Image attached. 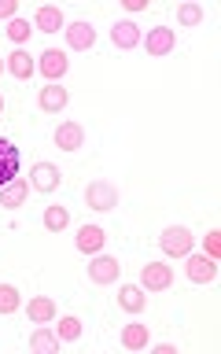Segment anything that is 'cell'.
I'll list each match as a JSON object with an SVG mask.
<instances>
[{"mask_svg": "<svg viewBox=\"0 0 221 354\" xmlns=\"http://www.w3.org/2000/svg\"><path fill=\"white\" fill-rule=\"evenodd\" d=\"M162 251L170 254V259H184L188 251H192V243H195V236H192V229H184V225H170V229H162Z\"/></svg>", "mask_w": 221, "mask_h": 354, "instance_id": "obj_1", "label": "cell"}, {"mask_svg": "<svg viewBox=\"0 0 221 354\" xmlns=\"http://www.w3.org/2000/svg\"><path fill=\"white\" fill-rule=\"evenodd\" d=\"M184 259H188L184 270H188V281L192 284H214L218 281V259H210V254H192V251H188Z\"/></svg>", "mask_w": 221, "mask_h": 354, "instance_id": "obj_2", "label": "cell"}, {"mask_svg": "<svg viewBox=\"0 0 221 354\" xmlns=\"http://www.w3.org/2000/svg\"><path fill=\"white\" fill-rule=\"evenodd\" d=\"M173 284V270L166 262H148L140 270V288L144 292H166Z\"/></svg>", "mask_w": 221, "mask_h": 354, "instance_id": "obj_3", "label": "cell"}, {"mask_svg": "<svg viewBox=\"0 0 221 354\" xmlns=\"http://www.w3.org/2000/svg\"><path fill=\"white\" fill-rule=\"evenodd\" d=\"M85 203L88 210H115L118 207V188L107 181H93L85 188Z\"/></svg>", "mask_w": 221, "mask_h": 354, "instance_id": "obj_4", "label": "cell"}, {"mask_svg": "<svg viewBox=\"0 0 221 354\" xmlns=\"http://www.w3.org/2000/svg\"><path fill=\"white\" fill-rule=\"evenodd\" d=\"M122 277V266L118 259H110V254H96L93 262H88V281L93 284H115Z\"/></svg>", "mask_w": 221, "mask_h": 354, "instance_id": "obj_5", "label": "cell"}, {"mask_svg": "<svg viewBox=\"0 0 221 354\" xmlns=\"http://www.w3.org/2000/svg\"><path fill=\"white\" fill-rule=\"evenodd\" d=\"M66 44H70L74 52H88L96 44V30H93V22H85V19H77V22H66Z\"/></svg>", "mask_w": 221, "mask_h": 354, "instance_id": "obj_6", "label": "cell"}, {"mask_svg": "<svg viewBox=\"0 0 221 354\" xmlns=\"http://www.w3.org/2000/svg\"><path fill=\"white\" fill-rule=\"evenodd\" d=\"M63 181V174H59V166H52V162H33V170H30V188H37V192H55Z\"/></svg>", "mask_w": 221, "mask_h": 354, "instance_id": "obj_7", "label": "cell"}, {"mask_svg": "<svg viewBox=\"0 0 221 354\" xmlns=\"http://www.w3.org/2000/svg\"><path fill=\"white\" fill-rule=\"evenodd\" d=\"M140 44L148 48V55H170L177 48V33L170 26H155V30H148V37Z\"/></svg>", "mask_w": 221, "mask_h": 354, "instance_id": "obj_8", "label": "cell"}, {"mask_svg": "<svg viewBox=\"0 0 221 354\" xmlns=\"http://www.w3.org/2000/svg\"><path fill=\"white\" fill-rule=\"evenodd\" d=\"M37 104H41V111H48V115H59V111L70 104V93H66L59 82H48V85L37 93Z\"/></svg>", "mask_w": 221, "mask_h": 354, "instance_id": "obj_9", "label": "cell"}, {"mask_svg": "<svg viewBox=\"0 0 221 354\" xmlns=\"http://www.w3.org/2000/svg\"><path fill=\"white\" fill-rule=\"evenodd\" d=\"M19 177V148L0 137V188H8Z\"/></svg>", "mask_w": 221, "mask_h": 354, "instance_id": "obj_10", "label": "cell"}, {"mask_svg": "<svg viewBox=\"0 0 221 354\" xmlns=\"http://www.w3.org/2000/svg\"><path fill=\"white\" fill-rule=\"evenodd\" d=\"M66 66H70V59H66V52L59 48H44L41 52V63H37V71L48 77V82H59V77L66 74Z\"/></svg>", "mask_w": 221, "mask_h": 354, "instance_id": "obj_11", "label": "cell"}, {"mask_svg": "<svg viewBox=\"0 0 221 354\" xmlns=\"http://www.w3.org/2000/svg\"><path fill=\"white\" fill-rule=\"evenodd\" d=\"M110 41H115V48L129 52V48H137V44L144 41V33H140V26L133 19H122V22H115V30H110Z\"/></svg>", "mask_w": 221, "mask_h": 354, "instance_id": "obj_12", "label": "cell"}, {"mask_svg": "<svg viewBox=\"0 0 221 354\" xmlns=\"http://www.w3.org/2000/svg\"><path fill=\"white\" fill-rule=\"evenodd\" d=\"M55 148L59 151H77L85 144V129L77 126V122H59V129H55Z\"/></svg>", "mask_w": 221, "mask_h": 354, "instance_id": "obj_13", "label": "cell"}, {"mask_svg": "<svg viewBox=\"0 0 221 354\" xmlns=\"http://www.w3.org/2000/svg\"><path fill=\"white\" fill-rule=\"evenodd\" d=\"M33 26H37L41 33H59V30H66V19L55 4H41L37 15H33Z\"/></svg>", "mask_w": 221, "mask_h": 354, "instance_id": "obj_14", "label": "cell"}, {"mask_svg": "<svg viewBox=\"0 0 221 354\" xmlns=\"http://www.w3.org/2000/svg\"><path fill=\"white\" fill-rule=\"evenodd\" d=\"M4 66H8V74H11V77H19V82H30L33 71H37V63L30 59V52H26V48H15V52H11L8 59H4Z\"/></svg>", "mask_w": 221, "mask_h": 354, "instance_id": "obj_15", "label": "cell"}, {"mask_svg": "<svg viewBox=\"0 0 221 354\" xmlns=\"http://www.w3.org/2000/svg\"><path fill=\"white\" fill-rule=\"evenodd\" d=\"M74 243H77V251H85V254H99V251H104V243H107V232L99 225H81Z\"/></svg>", "mask_w": 221, "mask_h": 354, "instance_id": "obj_16", "label": "cell"}, {"mask_svg": "<svg viewBox=\"0 0 221 354\" xmlns=\"http://www.w3.org/2000/svg\"><path fill=\"white\" fill-rule=\"evenodd\" d=\"M26 196H30V181H26V177H15L8 188H0V207H4V210H19L22 203H26Z\"/></svg>", "mask_w": 221, "mask_h": 354, "instance_id": "obj_17", "label": "cell"}, {"mask_svg": "<svg viewBox=\"0 0 221 354\" xmlns=\"http://www.w3.org/2000/svg\"><path fill=\"white\" fill-rule=\"evenodd\" d=\"M118 306L126 310V314H140V310L148 306V292H144L140 284H122L118 288Z\"/></svg>", "mask_w": 221, "mask_h": 354, "instance_id": "obj_18", "label": "cell"}, {"mask_svg": "<svg viewBox=\"0 0 221 354\" xmlns=\"http://www.w3.org/2000/svg\"><path fill=\"white\" fill-rule=\"evenodd\" d=\"M148 343H151L148 325H140V321H129V325L122 328V347H126V351H148Z\"/></svg>", "mask_w": 221, "mask_h": 354, "instance_id": "obj_19", "label": "cell"}, {"mask_svg": "<svg viewBox=\"0 0 221 354\" xmlns=\"http://www.w3.org/2000/svg\"><path fill=\"white\" fill-rule=\"evenodd\" d=\"M26 314H30L33 325H48V321H55V303L48 295H37V299H30Z\"/></svg>", "mask_w": 221, "mask_h": 354, "instance_id": "obj_20", "label": "cell"}, {"mask_svg": "<svg viewBox=\"0 0 221 354\" xmlns=\"http://www.w3.org/2000/svg\"><path fill=\"white\" fill-rule=\"evenodd\" d=\"M30 347L37 351V354H59V336H55L48 325H41V328L30 336Z\"/></svg>", "mask_w": 221, "mask_h": 354, "instance_id": "obj_21", "label": "cell"}, {"mask_svg": "<svg viewBox=\"0 0 221 354\" xmlns=\"http://www.w3.org/2000/svg\"><path fill=\"white\" fill-rule=\"evenodd\" d=\"M66 225H70V210H66V207H48V210H44V229L63 232Z\"/></svg>", "mask_w": 221, "mask_h": 354, "instance_id": "obj_22", "label": "cell"}, {"mask_svg": "<svg viewBox=\"0 0 221 354\" xmlns=\"http://www.w3.org/2000/svg\"><path fill=\"white\" fill-rule=\"evenodd\" d=\"M19 306H22L19 288L15 284H0V314H15Z\"/></svg>", "mask_w": 221, "mask_h": 354, "instance_id": "obj_23", "label": "cell"}, {"mask_svg": "<svg viewBox=\"0 0 221 354\" xmlns=\"http://www.w3.org/2000/svg\"><path fill=\"white\" fill-rule=\"evenodd\" d=\"M55 336L66 339V343H74L77 336H81V321H77L74 314H70V317H59V328H55Z\"/></svg>", "mask_w": 221, "mask_h": 354, "instance_id": "obj_24", "label": "cell"}, {"mask_svg": "<svg viewBox=\"0 0 221 354\" xmlns=\"http://www.w3.org/2000/svg\"><path fill=\"white\" fill-rule=\"evenodd\" d=\"M177 22H181V26H199V22H203V8L199 4H181L177 8Z\"/></svg>", "mask_w": 221, "mask_h": 354, "instance_id": "obj_25", "label": "cell"}, {"mask_svg": "<svg viewBox=\"0 0 221 354\" xmlns=\"http://www.w3.org/2000/svg\"><path fill=\"white\" fill-rule=\"evenodd\" d=\"M30 33H33V30H30V22H26V19H11V22H8V37L15 41L19 48L30 41Z\"/></svg>", "mask_w": 221, "mask_h": 354, "instance_id": "obj_26", "label": "cell"}, {"mask_svg": "<svg viewBox=\"0 0 221 354\" xmlns=\"http://www.w3.org/2000/svg\"><path fill=\"white\" fill-rule=\"evenodd\" d=\"M203 254H210V259H218V254H221V232L218 229H210L203 236Z\"/></svg>", "mask_w": 221, "mask_h": 354, "instance_id": "obj_27", "label": "cell"}, {"mask_svg": "<svg viewBox=\"0 0 221 354\" xmlns=\"http://www.w3.org/2000/svg\"><path fill=\"white\" fill-rule=\"evenodd\" d=\"M15 11H19V0H0V19H15Z\"/></svg>", "mask_w": 221, "mask_h": 354, "instance_id": "obj_28", "label": "cell"}, {"mask_svg": "<svg viewBox=\"0 0 221 354\" xmlns=\"http://www.w3.org/2000/svg\"><path fill=\"white\" fill-rule=\"evenodd\" d=\"M144 8H148V0H126V11H133V15L144 11Z\"/></svg>", "mask_w": 221, "mask_h": 354, "instance_id": "obj_29", "label": "cell"}, {"mask_svg": "<svg viewBox=\"0 0 221 354\" xmlns=\"http://www.w3.org/2000/svg\"><path fill=\"white\" fill-rule=\"evenodd\" d=\"M155 351H159V354H177V347H173V343H159Z\"/></svg>", "mask_w": 221, "mask_h": 354, "instance_id": "obj_30", "label": "cell"}, {"mask_svg": "<svg viewBox=\"0 0 221 354\" xmlns=\"http://www.w3.org/2000/svg\"><path fill=\"white\" fill-rule=\"evenodd\" d=\"M0 115H4V96H0Z\"/></svg>", "mask_w": 221, "mask_h": 354, "instance_id": "obj_31", "label": "cell"}, {"mask_svg": "<svg viewBox=\"0 0 221 354\" xmlns=\"http://www.w3.org/2000/svg\"><path fill=\"white\" fill-rule=\"evenodd\" d=\"M4 71H8V66H4V59H0V74H4Z\"/></svg>", "mask_w": 221, "mask_h": 354, "instance_id": "obj_32", "label": "cell"}]
</instances>
